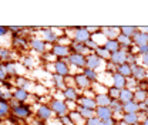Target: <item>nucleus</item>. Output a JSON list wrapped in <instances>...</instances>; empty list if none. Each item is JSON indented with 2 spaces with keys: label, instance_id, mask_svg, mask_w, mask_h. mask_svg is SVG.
Here are the masks:
<instances>
[{
  "label": "nucleus",
  "instance_id": "20",
  "mask_svg": "<svg viewBox=\"0 0 148 125\" xmlns=\"http://www.w3.org/2000/svg\"><path fill=\"white\" fill-rule=\"evenodd\" d=\"M111 85L118 89L125 88V87H127V78L123 77V75L118 74V72H114V74H111Z\"/></svg>",
  "mask_w": 148,
  "mask_h": 125
},
{
  "label": "nucleus",
  "instance_id": "57",
  "mask_svg": "<svg viewBox=\"0 0 148 125\" xmlns=\"http://www.w3.org/2000/svg\"><path fill=\"white\" fill-rule=\"evenodd\" d=\"M0 122H1V120H0Z\"/></svg>",
  "mask_w": 148,
  "mask_h": 125
},
{
  "label": "nucleus",
  "instance_id": "8",
  "mask_svg": "<svg viewBox=\"0 0 148 125\" xmlns=\"http://www.w3.org/2000/svg\"><path fill=\"white\" fill-rule=\"evenodd\" d=\"M90 38H91V34H90V31L87 30V27H83V26H75V27H73L71 41L84 44V43H86L87 40H90Z\"/></svg>",
  "mask_w": 148,
  "mask_h": 125
},
{
  "label": "nucleus",
  "instance_id": "51",
  "mask_svg": "<svg viewBox=\"0 0 148 125\" xmlns=\"http://www.w3.org/2000/svg\"><path fill=\"white\" fill-rule=\"evenodd\" d=\"M137 54L141 57V55H145L148 54V44L145 46H141V47H137Z\"/></svg>",
  "mask_w": 148,
  "mask_h": 125
},
{
  "label": "nucleus",
  "instance_id": "6",
  "mask_svg": "<svg viewBox=\"0 0 148 125\" xmlns=\"http://www.w3.org/2000/svg\"><path fill=\"white\" fill-rule=\"evenodd\" d=\"M86 67L91 68V70H95L97 72H103L104 68H106V61H103L94 53H90L86 55Z\"/></svg>",
  "mask_w": 148,
  "mask_h": 125
},
{
  "label": "nucleus",
  "instance_id": "32",
  "mask_svg": "<svg viewBox=\"0 0 148 125\" xmlns=\"http://www.w3.org/2000/svg\"><path fill=\"white\" fill-rule=\"evenodd\" d=\"M140 112V104L137 101H130L124 104V114H138Z\"/></svg>",
  "mask_w": 148,
  "mask_h": 125
},
{
  "label": "nucleus",
  "instance_id": "54",
  "mask_svg": "<svg viewBox=\"0 0 148 125\" xmlns=\"http://www.w3.org/2000/svg\"><path fill=\"white\" fill-rule=\"evenodd\" d=\"M6 80H10V78H9V75L4 72L3 68H0V84H1V83H4ZM12 81H13V80H12Z\"/></svg>",
  "mask_w": 148,
  "mask_h": 125
},
{
  "label": "nucleus",
  "instance_id": "43",
  "mask_svg": "<svg viewBox=\"0 0 148 125\" xmlns=\"http://www.w3.org/2000/svg\"><path fill=\"white\" fill-rule=\"evenodd\" d=\"M84 46L87 47V50H88L90 53H94V51H95V50H97V48L100 47V46H98V43H97L95 40H92V38L87 40V41L84 43Z\"/></svg>",
  "mask_w": 148,
  "mask_h": 125
},
{
  "label": "nucleus",
  "instance_id": "39",
  "mask_svg": "<svg viewBox=\"0 0 148 125\" xmlns=\"http://www.w3.org/2000/svg\"><path fill=\"white\" fill-rule=\"evenodd\" d=\"M69 115H70V118H71V121L74 122V125H84V118L78 114V111L75 109V111H70L69 112Z\"/></svg>",
  "mask_w": 148,
  "mask_h": 125
},
{
  "label": "nucleus",
  "instance_id": "23",
  "mask_svg": "<svg viewBox=\"0 0 148 125\" xmlns=\"http://www.w3.org/2000/svg\"><path fill=\"white\" fill-rule=\"evenodd\" d=\"M131 40H132V44L135 46V47H141V46H145L148 44V34L147 33H143V31H137L134 36L131 37Z\"/></svg>",
  "mask_w": 148,
  "mask_h": 125
},
{
  "label": "nucleus",
  "instance_id": "49",
  "mask_svg": "<svg viewBox=\"0 0 148 125\" xmlns=\"http://www.w3.org/2000/svg\"><path fill=\"white\" fill-rule=\"evenodd\" d=\"M118 120H120V118H115V117H112V118H110V120L101 121V124H100V125H117V124H118Z\"/></svg>",
  "mask_w": 148,
  "mask_h": 125
},
{
  "label": "nucleus",
  "instance_id": "56",
  "mask_svg": "<svg viewBox=\"0 0 148 125\" xmlns=\"http://www.w3.org/2000/svg\"><path fill=\"white\" fill-rule=\"evenodd\" d=\"M147 81H148V75H147Z\"/></svg>",
  "mask_w": 148,
  "mask_h": 125
},
{
  "label": "nucleus",
  "instance_id": "7",
  "mask_svg": "<svg viewBox=\"0 0 148 125\" xmlns=\"http://www.w3.org/2000/svg\"><path fill=\"white\" fill-rule=\"evenodd\" d=\"M50 67L54 74L61 75V77H67L71 74V67L67 63V60H56L53 64H50Z\"/></svg>",
  "mask_w": 148,
  "mask_h": 125
},
{
  "label": "nucleus",
  "instance_id": "16",
  "mask_svg": "<svg viewBox=\"0 0 148 125\" xmlns=\"http://www.w3.org/2000/svg\"><path fill=\"white\" fill-rule=\"evenodd\" d=\"M147 75H148V70L141 66V64H137V66H132L131 68V77L137 81H143V80H147Z\"/></svg>",
  "mask_w": 148,
  "mask_h": 125
},
{
  "label": "nucleus",
  "instance_id": "41",
  "mask_svg": "<svg viewBox=\"0 0 148 125\" xmlns=\"http://www.w3.org/2000/svg\"><path fill=\"white\" fill-rule=\"evenodd\" d=\"M91 89L95 94H107V87L103 85V84H100V83H92Z\"/></svg>",
  "mask_w": 148,
  "mask_h": 125
},
{
  "label": "nucleus",
  "instance_id": "25",
  "mask_svg": "<svg viewBox=\"0 0 148 125\" xmlns=\"http://www.w3.org/2000/svg\"><path fill=\"white\" fill-rule=\"evenodd\" d=\"M77 105H78V107L88 108V109H95V107H97L94 98H87V97H84V95H81V94H80V97L77 98Z\"/></svg>",
  "mask_w": 148,
  "mask_h": 125
},
{
  "label": "nucleus",
  "instance_id": "28",
  "mask_svg": "<svg viewBox=\"0 0 148 125\" xmlns=\"http://www.w3.org/2000/svg\"><path fill=\"white\" fill-rule=\"evenodd\" d=\"M118 101H121L123 104H127L130 101H134V91H132V89H128V88L120 89Z\"/></svg>",
  "mask_w": 148,
  "mask_h": 125
},
{
  "label": "nucleus",
  "instance_id": "30",
  "mask_svg": "<svg viewBox=\"0 0 148 125\" xmlns=\"http://www.w3.org/2000/svg\"><path fill=\"white\" fill-rule=\"evenodd\" d=\"M70 51L71 53H77V54H83V55H87L90 54V51L87 50V47L81 43H75V41H71L70 43Z\"/></svg>",
  "mask_w": 148,
  "mask_h": 125
},
{
  "label": "nucleus",
  "instance_id": "47",
  "mask_svg": "<svg viewBox=\"0 0 148 125\" xmlns=\"http://www.w3.org/2000/svg\"><path fill=\"white\" fill-rule=\"evenodd\" d=\"M6 121H7L9 124H12V125H21L20 124V120H17V118H16L14 115H12V114H9V115H7Z\"/></svg>",
  "mask_w": 148,
  "mask_h": 125
},
{
  "label": "nucleus",
  "instance_id": "45",
  "mask_svg": "<svg viewBox=\"0 0 148 125\" xmlns=\"http://www.w3.org/2000/svg\"><path fill=\"white\" fill-rule=\"evenodd\" d=\"M104 71L108 72V74H114V72L117 71V67L108 60V61H106V68H104Z\"/></svg>",
  "mask_w": 148,
  "mask_h": 125
},
{
  "label": "nucleus",
  "instance_id": "27",
  "mask_svg": "<svg viewBox=\"0 0 148 125\" xmlns=\"http://www.w3.org/2000/svg\"><path fill=\"white\" fill-rule=\"evenodd\" d=\"M110 108L112 109L115 118H121V117H123V114H124V104H123L121 101H118V100H111Z\"/></svg>",
  "mask_w": 148,
  "mask_h": 125
},
{
  "label": "nucleus",
  "instance_id": "55",
  "mask_svg": "<svg viewBox=\"0 0 148 125\" xmlns=\"http://www.w3.org/2000/svg\"><path fill=\"white\" fill-rule=\"evenodd\" d=\"M140 125H148V115H147V117H144V118L141 120Z\"/></svg>",
  "mask_w": 148,
  "mask_h": 125
},
{
  "label": "nucleus",
  "instance_id": "26",
  "mask_svg": "<svg viewBox=\"0 0 148 125\" xmlns=\"http://www.w3.org/2000/svg\"><path fill=\"white\" fill-rule=\"evenodd\" d=\"M14 58V53L12 51V48L0 46V63H6V61H13Z\"/></svg>",
  "mask_w": 148,
  "mask_h": 125
},
{
  "label": "nucleus",
  "instance_id": "53",
  "mask_svg": "<svg viewBox=\"0 0 148 125\" xmlns=\"http://www.w3.org/2000/svg\"><path fill=\"white\" fill-rule=\"evenodd\" d=\"M140 64H141V66H144V67L148 70V54L140 57Z\"/></svg>",
  "mask_w": 148,
  "mask_h": 125
},
{
  "label": "nucleus",
  "instance_id": "15",
  "mask_svg": "<svg viewBox=\"0 0 148 125\" xmlns=\"http://www.w3.org/2000/svg\"><path fill=\"white\" fill-rule=\"evenodd\" d=\"M74 87L77 89H80V91H84V89H88L91 88V84L84 75H83V72H77V74H74Z\"/></svg>",
  "mask_w": 148,
  "mask_h": 125
},
{
  "label": "nucleus",
  "instance_id": "18",
  "mask_svg": "<svg viewBox=\"0 0 148 125\" xmlns=\"http://www.w3.org/2000/svg\"><path fill=\"white\" fill-rule=\"evenodd\" d=\"M80 97V89H77L74 85H69L63 89V98L64 101H77Z\"/></svg>",
  "mask_w": 148,
  "mask_h": 125
},
{
  "label": "nucleus",
  "instance_id": "1",
  "mask_svg": "<svg viewBox=\"0 0 148 125\" xmlns=\"http://www.w3.org/2000/svg\"><path fill=\"white\" fill-rule=\"evenodd\" d=\"M10 114L14 115L20 121H27L34 117V107L30 102H16L14 100L10 101Z\"/></svg>",
  "mask_w": 148,
  "mask_h": 125
},
{
  "label": "nucleus",
  "instance_id": "22",
  "mask_svg": "<svg viewBox=\"0 0 148 125\" xmlns=\"http://www.w3.org/2000/svg\"><path fill=\"white\" fill-rule=\"evenodd\" d=\"M51 84H53V87L54 89L57 91H63V89L67 87V83H66V77H61V75H57V74H51Z\"/></svg>",
  "mask_w": 148,
  "mask_h": 125
},
{
  "label": "nucleus",
  "instance_id": "48",
  "mask_svg": "<svg viewBox=\"0 0 148 125\" xmlns=\"http://www.w3.org/2000/svg\"><path fill=\"white\" fill-rule=\"evenodd\" d=\"M10 36V31H9V27L7 26H0V38H4V37Z\"/></svg>",
  "mask_w": 148,
  "mask_h": 125
},
{
  "label": "nucleus",
  "instance_id": "34",
  "mask_svg": "<svg viewBox=\"0 0 148 125\" xmlns=\"http://www.w3.org/2000/svg\"><path fill=\"white\" fill-rule=\"evenodd\" d=\"M147 98H148V91H145V89H140V88H137L134 91V101H137L138 104L144 102Z\"/></svg>",
  "mask_w": 148,
  "mask_h": 125
},
{
  "label": "nucleus",
  "instance_id": "12",
  "mask_svg": "<svg viewBox=\"0 0 148 125\" xmlns=\"http://www.w3.org/2000/svg\"><path fill=\"white\" fill-rule=\"evenodd\" d=\"M38 61H40V58H37L36 55H33V54H30V53L21 54V57H20V64H21L27 71L37 68Z\"/></svg>",
  "mask_w": 148,
  "mask_h": 125
},
{
  "label": "nucleus",
  "instance_id": "5",
  "mask_svg": "<svg viewBox=\"0 0 148 125\" xmlns=\"http://www.w3.org/2000/svg\"><path fill=\"white\" fill-rule=\"evenodd\" d=\"M49 105L51 108V111L54 112V115L57 118H61L64 115H67L70 111H69V107H67V102L64 100H58V98H50L49 101Z\"/></svg>",
  "mask_w": 148,
  "mask_h": 125
},
{
  "label": "nucleus",
  "instance_id": "35",
  "mask_svg": "<svg viewBox=\"0 0 148 125\" xmlns=\"http://www.w3.org/2000/svg\"><path fill=\"white\" fill-rule=\"evenodd\" d=\"M94 54H95L97 57H100L103 61H108V60H110V55H111V53L104 47V46H100V47L94 51Z\"/></svg>",
  "mask_w": 148,
  "mask_h": 125
},
{
  "label": "nucleus",
  "instance_id": "58",
  "mask_svg": "<svg viewBox=\"0 0 148 125\" xmlns=\"http://www.w3.org/2000/svg\"><path fill=\"white\" fill-rule=\"evenodd\" d=\"M84 125H86V124H84Z\"/></svg>",
  "mask_w": 148,
  "mask_h": 125
},
{
  "label": "nucleus",
  "instance_id": "50",
  "mask_svg": "<svg viewBox=\"0 0 148 125\" xmlns=\"http://www.w3.org/2000/svg\"><path fill=\"white\" fill-rule=\"evenodd\" d=\"M86 125H100L101 124V121L97 118V117H92V118H88V120H86Z\"/></svg>",
  "mask_w": 148,
  "mask_h": 125
},
{
  "label": "nucleus",
  "instance_id": "19",
  "mask_svg": "<svg viewBox=\"0 0 148 125\" xmlns=\"http://www.w3.org/2000/svg\"><path fill=\"white\" fill-rule=\"evenodd\" d=\"M110 61L115 67H118V66L127 63V53L124 50H118V51H115L110 55Z\"/></svg>",
  "mask_w": 148,
  "mask_h": 125
},
{
  "label": "nucleus",
  "instance_id": "42",
  "mask_svg": "<svg viewBox=\"0 0 148 125\" xmlns=\"http://www.w3.org/2000/svg\"><path fill=\"white\" fill-rule=\"evenodd\" d=\"M107 95L110 97L111 100H118V97H120V89L110 85V87H107Z\"/></svg>",
  "mask_w": 148,
  "mask_h": 125
},
{
  "label": "nucleus",
  "instance_id": "24",
  "mask_svg": "<svg viewBox=\"0 0 148 125\" xmlns=\"http://www.w3.org/2000/svg\"><path fill=\"white\" fill-rule=\"evenodd\" d=\"M101 33L104 34V37L108 40V38H117L120 34V27H115V26H104L101 27Z\"/></svg>",
  "mask_w": 148,
  "mask_h": 125
},
{
  "label": "nucleus",
  "instance_id": "33",
  "mask_svg": "<svg viewBox=\"0 0 148 125\" xmlns=\"http://www.w3.org/2000/svg\"><path fill=\"white\" fill-rule=\"evenodd\" d=\"M81 72H83V75L90 81V83H97L98 81V72L95 71V70H91V68H83L81 70Z\"/></svg>",
  "mask_w": 148,
  "mask_h": 125
},
{
  "label": "nucleus",
  "instance_id": "44",
  "mask_svg": "<svg viewBox=\"0 0 148 125\" xmlns=\"http://www.w3.org/2000/svg\"><path fill=\"white\" fill-rule=\"evenodd\" d=\"M137 85H138V81H137V80H134L132 77L127 78V87H125V88L135 91V89H137Z\"/></svg>",
  "mask_w": 148,
  "mask_h": 125
},
{
  "label": "nucleus",
  "instance_id": "2",
  "mask_svg": "<svg viewBox=\"0 0 148 125\" xmlns=\"http://www.w3.org/2000/svg\"><path fill=\"white\" fill-rule=\"evenodd\" d=\"M30 37H32V34H29L27 31H24L20 36L12 37V40H10L12 48L20 54H26V51L29 50V40H30Z\"/></svg>",
  "mask_w": 148,
  "mask_h": 125
},
{
  "label": "nucleus",
  "instance_id": "14",
  "mask_svg": "<svg viewBox=\"0 0 148 125\" xmlns=\"http://www.w3.org/2000/svg\"><path fill=\"white\" fill-rule=\"evenodd\" d=\"M13 81H14V87L27 89V91H30V92L33 91L34 85H36V83H34L32 78H29L27 75H20V77H16Z\"/></svg>",
  "mask_w": 148,
  "mask_h": 125
},
{
  "label": "nucleus",
  "instance_id": "3",
  "mask_svg": "<svg viewBox=\"0 0 148 125\" xmlns=\"http://www.w3.org/2000/svg\"><path fill=\"white\" fill-rule=\"evenodd\" d=\"M34 117H36V120L38 121H43V122H47V121H50V120H53L56 115L54 112L51 111V108L49 104H44V102H37L36 105H34Z\"/></svg>",
  "mask_w": 148,
  "mask_h": 125
},
{
  "label": "nucleus",
  "instance_id": "52",
  "mask_svg": "<svg viewBox=\"0 0 148 125\" xmlns=\"http://www.w3.org/2000/svg\"><path fill=\"white\" fill-rule=\"evenodd\" d=\"M81 95H84V97H87V98H94V97H95V92H94L91 88H88V89L81 91Z\"/></svg>",
  "mask_w": 148,
  "mask_h": 125
},
{
  "label": "nucleus",
  "instance_id": "11",
  "mask_svg": "<svg viewBox=\"0 0 148 125\" xmlns=\"http://www.w3.org/2000/svg\"><path fill=\"white\" fill-rule=\"evenodd\" d=\"M67 63L70 64L71 68H77V70H83L86 68V55L83 54H77V53H71L67 57Z\"/></svg>",
  "mask_w": 148,
  "mask_h": 125
},
{
  "label": "nucleus",
  "instance_id": "4",
  "mask_svg": "<svg viewBox=\"0 0 148 125\" xmlns=\"http://www.w3.org/2000/svg\"><path fill=\"white\" fill-rule=\"evenodd\" d=\"M29 48H30L33 53L38 54V55H43L46 51L51 50V46H49L41 37L32 36L30 40H29Z\"/></svg>",
  "mask_w": 148,
  "mask_h": 125
},
{
  "label": "nucleus",
  "instance_id": "29",
  "mask_svg": "<svg viewBox=\"0 0 148 125\" xmlns=\"http://www.w3.org/2000/svg\"><path fill=\"white\" fill-rule=\"evenodd\" d=\"M94 101H95L97 107H110L111 104V98L107 94H95Z\"/></svg>",
  "mask_w": 148,
  "mask_h": 125
},
{
  "label": "nucleus",
  "instance_id": "13",
  "mask_svg": "<svg viewBox=\"0 0 148 125\" xmlns=\"http://www.w3.org/2000/svg\"><path fill=\"white\" fill-rule=\"evenodd\" d=\"M51 53L56 55L57 60H67V57L71 54L70 51V46H63V44H53L51 46Z\"/></svg>",
  "mask_w": 148,
  "mask_h": 125
},
{
  "label": "nucleus",
  "instance_id": "40",
  "mask_svg": "<svg viewBox=\"0 0 148 125\" xmlns=\"http://www.w3.org/2000/svg\"><path fill=\"white\" fill-rule=\"evenodd\" d=\"M127 64H130L131 67L132 66H137L140 64V55L137 53H130L127 54Z\"/></svg>",
  "mask_w": 148,
  "mask_h": 125
},
{
  "label": "nucleus",
  "instance_id": "9",
  "mask_svg": "<svg viewBox=\"0 0 148 125\" xmlns=\"http://www.w3.org/2000/svg\"><path fill=\"white\" fill-rule=\"evenodd\" d=\"M12 94H13V100L16 102H29L32 98H37L36 95H33L30 91L18 88V87H14L13 91H12ZM30 104H32V101H30Z\"/></svg>",
  "mask_w": 148,
  "mask_h": 125
},
{
  "label": "nucleus",
  "instance_id": "21",
  "mask_svg": "<svg viewBox=\"0 0 148 125\" xmlns=\"http://www.w3.org/2000/svg\"><path fill=\"white\" fill-rule=\"evenodd\" d=\"M143 118L144 117H141L140 114H123L121 121L124 122V125H140Z\"/></svg>",
  "mask_w": 148,
  "mask_h": 125
},
{
  "label": "nucleus",
  "instance_id": "17",
  "mask_svg": "<svg viewBox=\"0 0 148 125\" xmlns=\"http://www.w3.org/2000/svg\"><path fill=\"white\" fill-rule=\"evenodd\" d=\"M94 112H95V117L100 121H106V120H110L114 117V112L110 107H95Z\"/></svg>",
  "mask_w": 148,
  "mask_h": 125
},
{
  "label": "nucleus",
  "instance_id": "31",
  "mask_svg": "<svg viewBox=\"0 0 148 125\" xmlns=\"http://www.w3.org/2000/svg\"><path fill=\"white\" fill-rule=\"evenodd\" d=\"M104 47H106V48H107L111 54L115 53V51H118V50H121L120 43L117 41V38H108V40L104 43Z\"/></svg>",
  "mask_w": 148,
  "mask_h": 125
},
{
  "label": "nucleus",
  "instance_id": "46",
  "mask_svg": "<svg viewBox=\"0 0 148 125\" xmlns=\"http://www.w3.org/2000/svg\"><path fill=\"white\" fill-rule=\"evenodd\" d=\"M58 120H60V124L61 125H74V122L71 121V118H70L69 114L64 115V117H61V118H58Z\"/></svg>",
  "mask_w": 148,
  "mask_h": 125
},
{
  "label": "nucleus",
  "instance_id": "38",
  "mask_svg": "<svg viewBox=\"0 0 148 125\" xmlns=\"http://www.w3.org/2000/svg\"><path fill=\"white\" fill-rule=\"evenodd\" d=\"M77 111H78V114L84 118V121H86V120H88V118L95 117L94 109H88V108H84V107H78V108H77Z\"/></svg>",
  "mask_w": 148,
  "mask_h": 125
},
{
  "label": "nucleus",
  "instance_id": "10",
  "mask_svg": "<svg viewBox=\"0 0 148 125\" xmlns=\"http://www.w3.org/2000/svg\"><path fill=\"white\" fill-rule=\"evenodd\" d=\"M40 33H41V38L49 44V46H53V44H57L60 36L56 33L54 27H41L40 29Z\"/></svg>",
  "mask_w": 148,
  "mask_h": 125
},
{
  "label": "nucleus",
  "instance_id": "36",
  "mask_svg": "<svg viewBox=\"0 0 148 125\" xmlns=\"http://www.w3.org/2000/svg\"><path fill=\"white\" fill-rule=\"evenodd\" d=\"M138 31V27L135 26H120V33L127 37H132Z\"/></svg>",
  "mask_w": 148,
  "mask_h": 125
},
{
  "label": "nucleus",
  "instance_id": "37",
  "mask_svg": "<svg viewBox=\"0 0 148 125\" xmlns=\"http://www.w3.org/2000/svg\"><path fill=\"white\" fill-rule=\"evenodd\" d=\"M131 66L130 64H127V63H124V64H121V66H118L117 67V71L115 72H118V74H121L123 77H125V78H130L131 77Z\"/></svg>",
  "mask_w": 148,
  "mask_h": 125
}]
</instances>
